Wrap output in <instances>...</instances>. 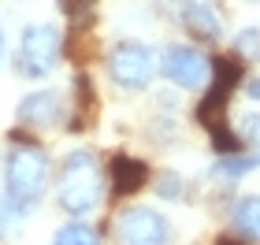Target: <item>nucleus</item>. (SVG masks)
<instances>
[{"label":"nucleus","instance_id":"f03ea898","mask_svg":"<svg viewBox=\"0 0 260 245\" xmlns=\"http://www.w3.org/2000/svg\"><path fill=\"white\" fill-rule=\"evenodd\" d=\"M104 197V171L89 149H71L60 163L56 201L71 219H86Z\"/></svg>","mask_w":260,"mask_h":245},{"label":"nucleus","instance_id":"423d86ee","mask_svg":"<svg viewBox=\"0 0 260 245\" xmlns=\"http://www.w3.org/2000/svg\"><path fill=\"white\" fill-rule=\"evenodd\" d=\"M115 245H168L171 241V223L164 219V212L149 204H130L115 216Z\"/></svg>","mask_w":260,"mask_h":245},{"label":"nucleus","instance_id":"39448f33","mask_svg":"<svg viewBox=\"0 0 260 245\" xmlns=\"http://www.w3.org/2000/svg\"><path fill=\"white\" fill-rule=\"evenodd\" d=\"M160 75L171 82V86L179 89H190V93H205L212 75H216V67L205 52L197 49V45H186V41H171L160 49Z\"/></svg>","mask_w":260,"mask_h":245},{"label":"nucleus","instance_id":"9b49d317","mask_svg":"<svg viewBox=\"0 0 260 245\" xmlns=\"http://www.w3.org/2000/svg\"><path fill=\"white\" fill-rule=\"evenodd\" d=\"M234 137L249 149H260V104L242 100L234 112Z\"/></svg>","mask_w":260,"mask_h":245},{"label":"nucleus","instance_id":"9d476101","mask_svg":"<svg viewBox=\"0 0 260 245\" xmlns=\"http://www.w3.org/2000/svg\"><path fill=\"white\" fill-rule=\"evenodd\" d=\"M145 163L141 160H134V156H126V153H119L112 160V190L115 193H134V190H141V186H145Z\"/></svg>","mask_w":260,"mask_h":245},{"label":"nucleus","instance_id":"20e7f679","mask_svg":"<svg viewBox=\"0 0 260 245\" xmlns=\"http://www.w3.org/2000/svg\"><path fill=\"white\" fill-rule=\"evenodd\" d=\"M60 56H63L60 26H52V22H30L19 33V45H15V71L22 78H45L60 67Z\"/></svg>","mask_w":260,"mask_h":245},{"label":"nucleus","instance_id":"f3484780","mask_svg":"<svg viewBox=\"0 0 260 245\" xmlns=\"http://www.w3.org/2000/svg\"><path fill=\"white\" fill-rule=\"evenodd\" d=\"M0 56H4V22H0Z\"/></svg>","mask_w":260,"mask_h":245},{"label":"nucleus","instance_id":"f257e3e1","mask_svg":"<svg viewBox=\"0 0 260 245\" xmlns=\"http://www.w3.org/2000/svg\"><path fill=\"white\" fill-rule=\"evenodd\" d=\"M49 182V156L30 142H15L4 160V204H0V227H11L34 212L45 197Z\"/></svg>","mask_w":260,"mask_h":245},{"label":"nucleus","instance_id":"f8f14e48","mask_svg":"<svg viewBox=\"0 0 260 245\" xmlns=\"http://www.w3.org/2000/svg\"><path fill=\"white\" fill-rule=\"evenodd\" d=\"M52 245H101V238H97V230H93L89 223L71 219V223H63L52 234Z\"/></svg>","mask_w":260,"mask_h":245},{"label":"nucleus","instance_id":"1a4fd4ad","mask_svg":"<svg viewBox=\"0 0 260 245\" xmlns=\"http://www.w3.org/2000/svg\"><path fill=\"white\" fill-rule=\"evenodd\" d=\"M231 223L245 241H260V193H245L231 208Z\"/></svg>","mask_w":260,"mask_h":245},{"label":"nucleus","instance_id":"6e6552de","mask_svg":"<svg viewBox=\"0 0 260 245\" xmlns=\"http://www.w3.org/2000/svg\"><path fill=\"white\" fill-rule=\"evenodd\" d=\"M15 115H19L22 126H30V130H52V126L63 123L67 100H63L60 89H34V93H26V97L19 100Z\"/></svg>","mask_w":260,"mask_h":245},{"label":"nucleus","instance_id":"7ed1b4c3","mask_svg":"<svg viewBox=\"0 0 260 245\" xmlns=\"http://www.w3.org/2000/svg\"><path fill=\"white\" fill-rule=\"evenodd\" d=\"M104 71L119 89L141 93L160 75V49L141 38H119V41H112L108 56H104Z\"/></svg>","mask_w":260,"mask_h":245},{"label":"nucleus","instance_id":"dca6fc26","mask_svg":"<svg viewBox=\"0 0 260 245\" xmlns=\"http://www.w3.org/2000/svg\"><path fill=\"white\" fill-rule=\"evenodd\" d=\"M219 245H245V241H238V238H219Z\"/></svg>","mask_w":260,"mask_h":245},{"label":"nucleus","instance_id":"ddd939ff","mask_svg":"<svg viewBox=\"0 0 260 245\" xmlns=\"http://www.w3.org/2000/svg\"><path fill=\"white\" fill-rule=\"evenodd\" d=\"M253 167H260V153H253V156L234 153V156H223L216 167H212V174H216V179H242V174L253 171Z\"/></svg>","mask_w":260,"mask_h":245},{"label":"nucleus","instance_id":"0eeeda50","mask_svg":"<svg viewBox=\"0 0 260 245\" xmlns=\"http://www.w3.org/2000/svg\"><path fill=\"white\" fill-rule=\"evenodd\" d=\"M168 8L175 22L205 45H216L227 33V22H223V11L216 8V0H168Z\"/></svg>","mask_w":260,"mask_h":245},{"label":"nucleus","instance_id":"4468645a","mask_svg":"<svg viewBox=\"0 0 260 245\" xmlns=\"http://www.w3.org/2000/svg\"><path fill=\"white\" fill-rule=\"evenodd\" d=\"M231 49H234V56H238V60L260 63V30H256V26L238 30V33H234V41H231Z\"/></svg>","mask_w":260,"mask_h":245},{"label":"nucleus","instance_id":"2eb2a0df","mask_svg":"<svg viewBox=\"0 0 260 245\" xmlns=\"http://www.w3.org/2000/svg\"><path fill=\"white\" fill-rule=\"evenodd\" d=\"M60 8L67 11V15H82V11L93 8V0H60Z\"/></svg>","mask_w":260,"mask_h":245}]
</instances>
